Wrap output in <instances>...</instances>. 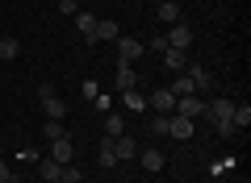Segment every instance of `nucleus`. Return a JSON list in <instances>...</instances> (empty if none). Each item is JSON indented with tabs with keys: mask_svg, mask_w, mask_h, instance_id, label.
Here are the masks:
<instances>
[{
	"mask_svg": "<svg viewBox=\"0 0 251 183\" xmlns=\"http://www.w3.org/2000/svg\"><path fill=\"white\" fill-rule=\"evenodd\" d=\"M230 125H234V129H247V125H251V104H234Z\"/></svg>",
	"mask_w": 251,
	"mask_h": 183,
	"instance_id": "17",
	"label": "nucleus"
},
{
	"mask_svg": "<svg viewBox=\"0 0 251 183\" xmlns=\"http://www.w3.org/2000/svg\"><path fill=\"white\" fill-rule=\"evenodd\" d=\"M113 154H117V163H122V158H138V142L134 138H113Z\"/></svg>",
	"mask_w": 251,
	"mask_h": 183,
	"instance_id": "10",
	"label": "nucleus"
},
{
	"mask_svg": "<svg viewBox=\"0 0 251 183\" xmlns=\"http://www.w3.org/2000/svg\"><path fill=\"white\" fill-rule=\"evenodd\" d=\"M122 133H126V121H122L117 113H109V121H105V138H122Z\"/></svg>",
	"mask_w": 251,
	"mask_h": 183,
	"instance_id": "21",
	"label": "nucleus"
},
{
	"mask_svg": "<svg viewBox=\"0 0 251 183\" xmlns=\"http://www.w3.org/2000/svg\"><path fill=\"white\" fill-rule=\"evenodd\" d=\"M97 163L105 166V171H109V166H117V154H113V138H105V142H100V154H97Z\"/></svg>",
	"mask_w": 251,
	"mask_h": 183,
	"instance_id": "16",
	"label": "nucleus"
},
{
	"mask_svg": "<svg viewBox=\"0 0 251 183\" xmlns=\"http://www.w3.org/2000/svg\"><path fill=\"white\" fill-rule=\"evenodd\" d=\"M193 129H197V125H193V121H188V117H168V133H172V138H176V142H184V138H193Z\"/></svg>",
	"mask_w": 251,
	"mask_h": 183,
	"instance_id": "7",
	"label": "nucleus"
},
{
	"mask_svg": "<svg viewBox=\"0 0 251 183\" xmlns=\"http://www.w3.org/2000/svg\"><path fill=\"white\" fill-rule=\"evenodd\" d=\"M72 154H75L72 138H59V142H50V158H54L59 166H67V163H72Z\"/></svg>",
	"mask_w": 251,
	"mask_h": 183,
	"instance_id": "8",
	"label": "nucleus"
},
{
	"mask_svg": "<svg viewBox=\"0 0 251 183\" xmlns=\"http://www.w3.org/2000/svg\"><path fill=\"white\" fill-rule=\"evenodd\" d=\"M126 108H138V113H143V108H147V96H138V92H126Z\"/></svg>",
	"mask_w": 251,
	"mask_h": 183,
	"instance_id": "24",
	"label": "nucleus"
},
{
	"mask_svg": "<svg viewBox=\"0 0 251 183\" xmlns=\"http://www.w3.org/2000/svg\"><path fill=\"white\" fill-rule=\"evenodd\" d=\"M147 104H151V108H155V113H159V117L176 113V96H172L168 87H159V92H151V96H147Z\"/></svg>",
	"mask_w": 251,
	"mask_h": 183,
	"instance_id": "6",
	"label": "nucleus"
},
{
	"mask_svg": "<svg viewBox=\"0 0 251 183\" xmlns=\"http://www.w3.org/2000/svg\"><path fill=\"white\" fill-rule=\"evenodd\" d=\"M205 113H209V121H214V129L222 133V138H230V133H234V125H230V113H234V100L218 96L214 104H205Z\"/></svg>",
	"mask_w": 251,
	"mask_h": 183,
	"instance_id": "1",
	"label": "nucleus"
},
{
	"mask_svg": "<svg viewBox=\"0 0 251 183\" xmlns=\"http://www.w3.org/2000/svg\"><path fill=\"white\" fill-rule=\"evenodd\" d=\"M138 154H143V166H147V171H163V163H168V158H163V150H155V146L138 150Z\"/></svg>",
	"mask_w": 251,
	"mask_h": 183,
	"instance_id": "12",
	"label": "nucleus"
},
{
	"mask_svg": "<svg viewBox=\"0 0 251 183\" xmlns=\"http://www.w3.org/2000/svg\"><path fill=\"white\" fill-rule=\"evenodd\" d=\"M50 183H63V179H50Z\"/></svg>",
	"mask_w": 251,
	"mask_h": 183,
	"instance_id": "28",
	"label": "nucleus"
},
{
	"mask_svg": "<svg viewBox=\"0 0 251 183\" xmlns=\"http://www.w3.org/2000/svg\"><path fill=\"white\" fill-rule=\"evenodd\" d=\"M159 21H163V25H176V21H180V4H176V0H163V4H159Z\"/></svg>",
	"mask_w": 251,
	"mask_h": 183,
	"instance_id": "14",
	"label": "nucleus"
},
{
	"mask_svg": "<svg viewBox=\"0 0 251 183\" xmlns=\"http://www.w3.org/2000/svg\"><path fill=\"white\" fill-rule=\"evenodd\" d=\"M42 133H46V138H50V142L67 138V129H63V121H46V125H42Z\"/></svg>",
	"mask_w": 251,
	"mask_h": 183,
	"instance_id": "23",
	"label": "nucleus"
},
{
	"mask_svg": "<svg viewBox=\"0 0 251 183\" xmlns=\"http://www.w3.org/2000/svg\"><path fill=\"white\" fill-rule=\"evenodd\" d=\"M188 79H193V92H209V83H214L205 67H188Z\"/></svg>",
	"mask_w": 251,
	"mask_h": 183,
	"instance_id": "13",
	"label": "nucleus"
},
{
	"mask_svg": "<svg viewBox=\"0 0 251 183\" xmlns=\"http://www.w3.org/2000/svg\"><path fill=\"white\" fill-rule=\"evenodd\" d=\"M151 50H155V54H163V50H168V38H163V34H159V38H151Z\"/></svg>",
	"mask_w": 251,
	"mask_h": 183,
	"instance_id": "26",
	"label": "nucleus"
},
{
	"mask_svg": "<svg viewBox=\"0 0 251 183\" xmlns=\"http://www.w3.org/2000/svg\"><path fill=\"white\" fill-rule=\"evenodd\" d=\"M168 92H172V96H193V79H188V75H180L176 83L168 87Z\"/></svg>",
	"mask_w": 251,
	"mask_h": 183,
	"instance_id": "22",
	"label": "nucleus"
},
{
	"mask_svg": "<svg viewBox=\"0 0 251 183\" xmlns=\"http://www.w3.org/2000/svg\"><path fill=\"white\" fill-rule=\"evenodd\" d=\"M122 92H130V87H138V75H134V67H117V79H113Z\"/></svg>",
	"mask_w": 251,
	"mask_h": 183,
	"instance_id": "15",
	"label": "nucleus"
},
{
	"mask_svg": "<svg viewBox=\"0 0 251 183\" xmlns=\"http://www.w3.org/2000/svg\"><path fill=\"white\" fill-rule=\"evenodd\" d=\"M163 38H168V46H176V50H188L197 34H193V25H180V21H176V25H172Z\"/></svg>",
	"mask_w": 251,
	"mask_h": 183,
	"instance_id": "5",
	"label": "nucleus"
},
{
	"mask_svg": "<svg viewBox=\"0 0 251 183\" xmlns=\"http://www.w3.org/2000/svg\"><path fill=\"white\" fill-rule=\"evenodd\" d=\"M122 38V25L117 21H97V29H92V38H84L88 46H97V42H117Z\"/></svg>",
	"mask_w": 251,
	"mask_h": 183,
	"instance_id": "4",
	"label": "nucleus"
},
{
	"mask_svg": "<svg viewBox=\"0 0 251 183\" xmlns=\"http://www.w3.org/2000/svg\"><path fill=\"white\" fill-rule=\"evenodd\" d=\"M42 113H46V121H63V113H67V104L59 100V92H50V96H42Z\"/></svg>",
	"mask_w": 251,
	"mask_h": 183,
	"instance_id": "9",
	"label": "nucleus"
},
{
	"mask_svg": "<svg viewBox=\"0 0 251 183\" xmlns=\"http://www.w3.org/2000/svg\"><path fill=\"white\" fill-rule=\"evenodd\" d=\"M0 183H13V171H9V163L0 158Z\"/></svg>",
	"mask_w": 251,
	"mask_h": 183,
	"instance_id": "27",
	"label": "nucleus"
},
{
	"mask_svg": "<svg viewBox=\"0 0 251 183\" xmlns=\"http://www.w3.org/2000/svg\"><path fill=\"white\" fill-rule=\"evenodd\" d=\"M163 67H168V71H184V67H188V50L168 46V50H163Z\"/></svg>",
	"mask_w": 251,
	"mask_h": 183,
	"instance_id": "11",
	"label": "nucleus"
},
{
	"mask_svg": "<svg viewBox=\"0 0 251 183\" xmlns=\"http://www.w3.org/2000/svg\"><path fill=\"white\" fill-rule=\"evenodd\" d=\"M17 54H21V42H17V38H0V59L13 62Z\"/></svg>",
	"mask_w": 251,
	"mask_h": 183,
	"instance_id": "18",
	"label": "nucleus"
},
{
	"mask_svg": "<svg viewBox=\"0 0 251 183\" xmlns=\"http://www.w3.org/2000/svg\"><path fill=\"white\" fill-rule=\"evenodd\" d=\"M38 171H42V179L50 183V179H59V171H63V166L54 163V158H38Z\"/></svg>",
	"mask_w": 251,
	"mask_h": 183,
	"instance_id": "20",
	"label": "nucleus"
},
{
	"mask_svg": "<svg viewBox=\"0 0 251 183\" xmlns=\"http://www.w3.org/2000/svg\"><path fill=\"white\" fill-rule=\"evenodd\" d=\"M138 54H143V42L138 38H117V67H130Z\"/></svg>",
	"mask_w": 251,
	"mask_h": 183,
	"instance_id": "2",
	"label": "nucleus"
},
{
	"mask_svg": "<svg viewBox=\"0 0 251 183\" xmlns=\"http://www.w3.org/2000/svg\"><path fill=\"white\" fill-rule=\"evenodd\" d=\"M80 4H84V0H59V13H67V17H75V13H80Z\"/></svg>",
	"mask_w": 251,
	"mask_h": 183,
	"instance_id": "25",
	"label": "nucleus"
},
{
	"mask_svg": "<svg viewBox=\"0 0 251 183\" xmlns=\"http://www.w3.org/2000/svg\"><path fill=\"white\" fill-rule=\"evenodd\" d=\"M75 29H80L84 38H92V29H97V17H92V13H84V9H80V13H75Z\"/></svg>",
	"mask_w": 251,
	"mask_h": 183,
	"instance_id": "19",
	"label": "nucleus"
},
{
	"mask_svg": "<svg viewBox=\"0 0 251 183\" xmlns=\"http://www.w3.org/2000/svg\"><path fill=\"white\" fill-rule=\"evenodd\" d=\"M176 113L188 117V121H197V117L205 113V100H201L197 92H193V96H176Z\"/></svg>",
	"mask_w": 251,
	"mask_h": 183,
	"instance_id": "3",
	"label": "nucleus"
}]
</instances>
